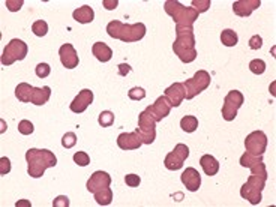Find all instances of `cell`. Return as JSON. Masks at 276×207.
<instances>
[{"label": "cell", "instance_id": "cell-1", "mask_svg": "<svg viewBox=\"0 0 276 207\" xmlns=\"http://www.w3.org/2000/svg\"><path fill=\"white\" fill-rule=\"evenodd\" d=\"M26 161H27V173L35 179L42 177L47 168L57 165L56 155L47 149H29L26 152Z\"/></svg>", "mask_w": 276, "mask_h": 207}, {"label": "cell", "instance_id": "cell-2", "mask_svg": "<svg viewBox=\"0 0 276 207\" xmlns=\"http://www.w3.org/2000/svg\"><path fill=\"white\" fill-rule=\"evenodd\" d=\"M173 50L183 63H191L197 59L194 27H176V41L173 44Z\"/></svg>", "mask_w": 276, "mask_h": 207}, {"label": "cell", "instance_id": "cell-3", "mask_svg": "<svg viewBox=\"0 0 276 207\" xmlns=\"http://www.w3.org/2000/svg\"><path fill=\"white\" fill-rule=\"evenodd\" d=\"M146 26L143 23H137V24H123L122 21H110L107 26V33L114 38L119 39L122 42H138L146 36Z\"/></svg>", "mask_w": 276, "mask_h": 207}, {"label": "cell", "instance_id": "cell-4", "mask_svg": "<svg viewBox=\"0 0 276 207\" xmlns=\"http://www.w3.org/2000/svg\"><path fill=\"white\" fill-rule=\"evenodd\" d=\"M164 9L174 20L176 27H192L200 15L194 8H186L177 0H167L164 3Z\"/></svg>", "mask_w": 276, "mask_h": 207}, {"label": "cell", "instance_id": "cell-5", "mask_svg": "<svg viewBox=\"0 0 276 207\" xmlns=\"http://www.w3.org/2000/svg\"><path fill=\"white\" fill-rule=\"evenodd\" d=\"M266 180H267V176H261V174H251L248 182L242 186L240 189V195L242 198L248 200L251 204H260L263 197H261V192L264 189V185H266Z\"/></svg>", "mask_w": 276, "mask_h": 207}, {"label": "cell", "instance_id": "cell-6", "mask_svg": "<svg viewBox=\"0 0 276 207\" xmlns=\"http://www.w3.org/2000/svg\"><path fill=\"white\" fill-rule=\"evenodd\" d=\"M210 74L204 69L195 72V75L183 83L185 87V99H194L197 95L204 92L210 86Z\"/></svg>", "mask_w": 276, "mask_h": 207}, {"label": "cell", "instance_id": "cell-7", "mask_svg": "<svg viewBox=\"0 0 276 207\" xmlns=\"http://www.w3.org/2000/svg\"><path fill=\"white\" fill-rule=\"evenodd\" d=\"M143 140V144H152L156 138V120L146 108L138 116V128L135 129Z\"/></svg>", "mask_w": 276, "mask_h": 207}, {"label": "cell", "instance_id": "cell-8", "mask_svg": "<svg viewBox=\"0 0 276 207\" xmlns=\"http://www.w3.org/2000/svg\"><path fill=\"white\" fill-rule=\"evenodd\" d=\"M29 47L24 41L21 39H12L3 50L2 54V65L3 66H11L12 63H15L17 60H24L27 56Z\"/></svg>", "mask_w": 276, "mask_h": 207}, {"label": "cell", "instance_id": "cell-9", "mask_svg": "<svg viewBox=\"0 0 276 207\" xmlns=\"http://www.w3.org/2000/svg\"><path fill=\"white\" fill-rule=\"evenodd\" d=\"M243 95L239 90H230L224 99V105H222V117L227 122H233L237 116L239 108L243 105Z\"/></svg>", "mask_w": 276, "mask_h": 207}, {"label": "cell", "instance_id": "cell-10", "mask_svg": "<svg viewBox=\"0 0 276 207\" xmlns=\"http://www.w3.org/2000/svg\"><path fill=\"white\" fill-rule=\"evenodd\" d=\"M245 147L249 155L254 156H263L267 147V135L263 131H254L251 132L245 140Z\"/></svg>", "mask_w": 276, "mask_h": 207}, {"label": "cell", "instance_id": "cell-11", "mask_svg": "<svg viewBox=\"0 0 276 207\" xmlns=\"http://www.w3.org/2000/svg\"><path fill=\"white\" fill-rule=\"evenodd\" d=\"M189 156V149L186 144H182L179 143L173 152H170L167 156H165V168L170 170V171H177L183 167V162L186 161V158Z\"/></svg>", "mask_w": 276, "mask_h": 207}, {"label": "cell", "instance_id": "cell-12", "mask_svg": "<svg viewBox=\"0 0 276 207\" xmlns=\"http://www.w3.org/2000/svg\"><path fill=\"white\" fill-rule=\"evenodd\" d=\"M111 185V176L105 171H95L87 180V191L92 194L108 189Z\"/></svg>", "mask_w": 276, "mask_h": 207}, {"label": "cell", "instance_id": "cell-13", "mask_svg": "<svg viewBox=\"0 0 276 207\" xmlns=\"http://www.w3.org/2000/svg\"><path fill=\"white\" fill-rule=\"evenodd\" d=\"M240 165L242 167H248L252 171V174L267 176V170H266V165H264L261 156H254V155H249L246 152V153H243L240 156Z\"/></svg>", "mask_w": 276, "mask_h": 207}, {"label": "cell", "instance_id": "cell-14", "mask_svg": "<svg viewBox=\"0 0 276 207\" xmlns=\"http://www.w3.org/2000/svg\"><path fill=\"white\" fill-rule=\"evenodd\" d=\"M59 56H60V62L62 65L66 68V69H74L78 66L80 63V59H78V54L74 48L72 44H63L59 50Z\"/></svg>", "mask_w": 276, "mask_h": 207}, {"label": "cell", "instance_id": "cell-15", "mask_svg": "<svg viewBox=\"0 0 276 207\" xmlns=\"http://www.w3.org/2000/svg\"><path fill=\"white\" fill-rule=\"evenodd\" d=\"M92 102H93V92L90 89H83L75 96V99L72 101V104L69 105V108H71L72 113L80 114V113H84Z\"/></svg>", "mask_w": 276, "mask_h": 207}, {"label": "cell", "instance_id": "cell-16", "mask_svg": "<svg viewBox=\"0 0 276 207\" xmlns=\"http://www.w3.org/2000/svg\"><path fill=\"white\" fill-rule=\"evenodd\" d=\"M117 146L122 150H137L143 146V140L138 132H123L117 137Z\"/></svg>", "mask_w": 276, "mask_h": 207}, {"label": "cell", "instance_id": "cell-17", "mask_svg": "<svg viewBox=\"0 0 276 207\" xmlns=\"http://www.w3.org/2000/svg\"><path fill=\"white\" fill-rule=\"evenodd\" d=\"M147 110L150 111V114L153 116V119H155L156 122H159V120L165 119V117L170 114L171 105H170V102L167 101L165 96H159V98L155 101V104H152L150 107H147Z\"/></svg>", "mask_w": 276, "mask_h": 207}, {"label": "cell", "instance_id": "cell-18", "mask_svg": "<svg viewBox=\"0 0 276 207\" xmlns=\"http://www.w3.org/2000/svg\"><path fill=\"white\" fill-rule=\"evenodd\" d=\"M180 179H182V183L185 185V188H186L188 191H191V192L198 191L200 186H201V176H200V173H198L195 168H192V167L186 168V170L182 173Z\"/></svg>", "mask_w": 276, "mask_h": 207}, {"label": "cell", "instance_id": "cell-19", "mask_svg": "<svg viewBox=\"0 0 276 207\" xmlns=\"http://www.w3.org/2000/svg\"><path fill=\"white\" fill-rule=\"evenodd\" d=\"M164 96L167 98V101L170 102L171 107H179L183 102V99H185V87H183V83H174L170 87H167Z\"/></svg>", "mask_w": 276, "mask_h": 207}, {"label": "cell", "instance_id": "cell-20", "mask_svg": "<svg viewBox=\"0 0 276 207\" xmlns=\"http://www.w3.org/2000/svg\"><path fill=\"white\" fill-rule=\"evenodd\" d=\"M260 6H261L260 0H239V2L233 3V11L239 17H249Z\"/></svg>", "mask_w": 276, "mask_h": 207}, {"label": "cell", "instance_id": "cell-21", "mask_svg": "<svg viewBox=\"0 0 276 207\" xmlns=\"http://www.w3.org/2000/svg\"><path fill=\"white\" fill-rule=\"evenodd\" d=\"M92 53H93V56H95L99 62H102V63L110 62L111 57H113V50H111L105 42H96V44H93Z\"/></svg>", "mask_w": 276, "mask_h": 207}, {"label": "cell", "instance_id": "cell-22", "mask_svg": "<svg viewBox=\"0 0 276 207\" xmlns=\"http://www.w3.org/2000/svg\"><path fill=\"white\" fill-rule=\"evenodd\" d=\"M200 165H201L203 171L206 173V176H209V177L216 176V173L219 171V162L212 155H203L200 159Z\"/></svg>", "mask_w": 276, "mask_h": 207}, {"label": "cell", "instance_id": "cell-23", "mask_svg": "<svg viewBox=\"0 0 276 207\" xmlns=\"http://www.w3.org/2000/svg\"><path fill=\"white\" fill-rule=\"evenodd\" d=\"M72 17L77 23H81V24H87V23H92L93 18H95V12L90 6H81L78 9H75L72 12Z\"/></svg>", "mask_w": 276, "mask_h": 207}, {"label": "cell", "instance_id": "cell-24", "mask_svg": "<svg viewBox=\"0 0 276 207\" xmlns=\"http://www.w3.org/2000/svg\"><path fill=\"white\" fill-rule=\"evenodd\" d=\"M51 96V89L48 86L44 87H35L33 89V95H32V104L35 105H44L48 102Z\"/></svg>", "mask_w": 276, "mask_h": 207}, {"label": "cell", "instance_id": "cell-25", "mask_svg": "<svg viewBox=\"0 0 276 207\" xmlns=\"http://www.w3.org/2000/svg\"><path fill=\"white\" fill-rule=\"evenodd\" d=\"M33 86L27 84V83H20L15 89V96L18 98V101L27 104L32 102V95H33Z\"/></svg>", "mask_w": 276, "mask_h": 207}, {"label": "cell", "instance_id": "cell-26", "mask_svg": "<svg viewBox=\"0 0 276 207\" xmlns=\"http://www.w3.org/2000/svg\"><path fill=\"white\" fill-rule=\"evenodd\" d=\"M221 41H222V44H224L225 47H236L237 42H239V36H237V33H236L234 30L225 29V30H222V33H221Z\"/></svg>", "mask_w": 276, "mask_h": 207}, {"label": "cell", "instance_id": "cell-27", "mask_svg": "<svg viewBox=\"0 0 276 207\" xmlns=\"http://www.w3.org/2000/svg\"><path fill=\"white\" fill-rule=\"evenodd\" d=\"M180 128H182L185 132L191 134V132H194V131L198 128V119H197L195 116H185V117L180 120Z\"/></svg>", "mask_w": 276, "mask_h": 207}, {"label": "cell", "instance_id": "cell-28", "mask_svg": "<svg viewBox=\"0 0 276 207\" xmlns=\"http://www.w3.org/2000/svg\"><path fill=\"white\" fill-rule=\"evenodd\" d=\"M93 195H95V200H96V203H98L99 206H108V204H111V201H113V191H111V188L104 189V191H101V192H96V194H93Z\"/></svg>", "mask_w": 276, "mask_h": 207}, {"label": "cell", "instance_id": "cell-29", "mask_svg": "<svg viewBox=\"0 0 276 207\" xmlns=\"http://www.w3.org/2000/svg\"><path fill=\"white\" fill-rule=\"evenodd\" d=\"M114 113L113 111H110V110H105V111H102L101 114H99V117H98V123L102 126V128H110L113 123H114Z\"/></svg>", "mask_w": 276, "mask_h": 207}, {"label": "cell", "instance_id": "cell-30", "mask_svg": "<svg viewBox=\"0 0 276 207\" xmlns=\"http://www.w3.org/2000/svg\"><path fill=\"white\" fill-rule=\"evenodd\" d=\"M32 32H33L36 36L42 38V36H45L47 32H48V24H47L44 20H38V21H35V23L32 24Z\"/></svg>", "mask_w": 276, "mask_h": 207}, {"label": "cell", "instance_id": "cell-31", "mask_svg": "<svg viewBox=\"0 0 276 207\" xmlns=\"http://www.w3.org/2000/svg\"><path fill=\"white\" fill-rule=\"evenodd\" d=\"M249 69H251L252 74L261 75V74H264V71H266V62L261 60V59H254V60L249 63Z\"/></svg>", "mask_w": 276, "mask_h": 207}, {"label": "cell", "instance_id": "cell-32", "mask_svg": "<svg viewBox=\"0 0 276 207\" xmlns=\"http://www.w3.org/2000/svg\"><path fill=\"white\" fill-rule=\"evenodd\" d=\"M77 144V135L74 132H66L63 137H62V146L65 149H72L74 146Z\"/></svg>", "mask_w": 276, "mask_h": 207}, {"label": "cell", "instance_id": "cell-33", "mask_svg": "<svg viewBox=\"0 0 276 207\" xmlns=\"http://www.w3.org/2000/svg\"><path fill=\"white\" fill-rule=\"evenodd\" d=\"M128 98L132 99V101H141V99L146 98V90L143 87H132L128 92Z\"/></svg>", "mask_w": 276, "mask_h": 207}, {"label": "cell", "instance_id": "cell-34", "mask_svg": "<svg viewBox=\"0 0 276 207\" xmlns=\"http://www.w3.org/2000/svg\"><path fill=\"white\" fill-rule=\"evenodd\" d=\"M192 8L201 14V12H206L209 8H210V0H192Z\"/></svg>", "mask_w": 276, "mask_h": 207}, {"label": "cell", "instance_id": "cell-35", "mask_svg": "<svg viewBox=\"0 0 276 207\" xmlns=\"http://www.w3.org/2000/svg\"><path fill=\"white\" fill-rule=\"evenodd\" d=\"M35 128H33V123L30 120H21L18 123V132L23 134V135H30L33 134Z\"/></svg>", "mask_w": 276, "mask_h": 207}, {"label": "cell", "instance_id": "cell-36", "mask_svg": "<svg viewBox=\"0 0 276 207\" xmlns=\"http://www.w3.org/2000/svg\"><path fill=\"white\" fill-rule=\"evenodd\" d=\"M74 162L80 167H86V165L90 164V156L86 152H77L74 155Z\"/></svg>", "mask_w": 276, "mask_h": 207}, {"label": "cell", "instance_id": "cell-37", "mask_svg": "<svg viewBox=\"0 0 276 207\" xmlns=\"http://www.w3.org/2000/svg\"><path fill=\"white\" fill-rule=\"evenodd\" d=\"M50 72H51V68H50L48 63H39L36 66V75L39 78H47L50 75Z\"/></svg>", "mask_w": 276, "mask_h": 207}, {"label": "cell", "instance_id": "cell-38", "mask_svg": "<svg viewBox=\"0 0 276 207\" xmlns=\"http://www.w3.org/2000/svg\"><path fill=\"white\" fill-rule=\"evenodd\" d=\"M9 171H11V161H9V158H6V156L0 158V174L6 176Z\"/></svg>", "mask_w": 276, "mask_h": 207}, {"label": "cell", "instance_id": "cell-39", "mask_svg": "<svg viewBox=\"0 0 276 207\" xmlns=\"http://www.w3.org/2000/svg\"><path fill=\"white\" fill-rule=\"evenodd\" d=\"M125 183H126L128 186H131V188H137V186L141 183V179H140V176H137V174H126V176H125Z\"/></svg>", "mask_w": 276, "mask_h": 207}, {"label": "cell", "instance_id": "cell-40", "mask_svg": "<svg viewBox=\"0 0 276 207\" xmlns=\"http://www.w3.org/2000/svg\"><path fill=\"white\" fill-rule=\"evenodd\" d=\"M23 0H6V8L11 11V12H15V11H20L21 9V6H23Z\"/></svg>", "mask_w": 276, "mask_h": 207}, {"label": "cell", "instance_id": "cell-41", "mask_svg": "<svg viewBox=\"0 0 276 207\" xmlns=\"http://www.w3.org/2000/svg\"><path fill=\"white\" fill-rule=\"evenodd\" d=\"M69 206V198L66 195H59L53 201V207H68Z\"/></svg>", "mask_w": 276, "mask_h": 207}, {"label": "cell", "instance_id": "cell-42", "mask_svg": "<svg viewBox=\"0 0 276 207\" xmlns=\"http://www.w3.org/2000/svg\"><path fill=\"white\" fill-rule=\"evenodd\" d=\"M261 45H263V39H261V36L254 35V36L249 39V48H251V50H258V48H261Z\"/></svg>", "mask_w": 276, "mask_h": 207}, {"label": "cell", "instance_id": "cell-43", "mask_svg": "<svg viewBox=\"0 0 276 207\" xmlns=\"http://www.w3.org/2000/svg\"><path fill=\"white\" fill-rule=\"evenodd\" d=\"M117 68H119V75L120 77H126L131 72V66L128 63H120Z\"/></svg>", "mask_w": 276, "mask_h": 207}, {"label": "cell", "instance_id": "cell-44", "mask_svg": "<svg viewBox=\"0 0 276 207\" xmlns=\"http://www.w3.org/2000/svg\"><path fill=\"white\" fill-rule=\"evenodd\" d=\"M119 5V2L117 0H104V6L108 9V11H111V9H116V6Z\"/></svg>", "mask_w": 276, "mask_h": 207}, {"label": "cell", "instance_id": "cell-45", "mask_svg": "<svg viewBox=\"0 0 276 207\" xmlns=\"http://www.w3.org/2000/svg\"><path fill=\"white\" fill-rule=\"evenodd\" d=\"M15 206H17V207H21V206H27V207H30L32 204H30V203H29L27 200H21V201H18V203H17Z\"/></svg>", "mask_w": 276, "mask_h": 207}]
</instances>
